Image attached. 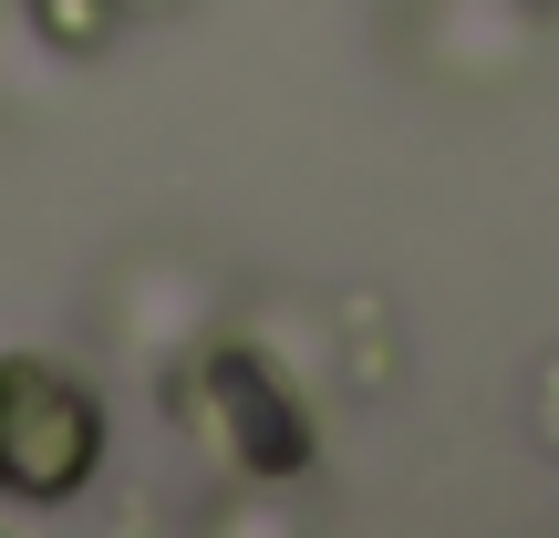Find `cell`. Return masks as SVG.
Masks as SVG:
<instances>
[{
	"label": "cell",
	"instance_id": "cell-1",
	"mask_svg": "<svg viewBox=\"0 0 559 538\" xmlns=\"http://www.w3.org/2000/svg\"><path fill=\"white\" fill-rule=\"evenodd\" d=\"M104 466V394L52 352H0V498L62 507Z\"/></svg>",
	"mask_w": 559,
	"mask_h": 538
},
{
	"label": "cell",
	"instance_id": "cell-2",
	"mask_svg": "<svg viewBox=\"0 0 559 538\" xmlns=\"http://www.w3.org/2000/svg\"><path fill=\"white\" fill-rule=\"evenodd\" d=\"M207 425H218L228 466H239V477H260V487H290V477H311V456H321L300 383L280 373L270 352H249V342L207 352Z\"/></svg>",
	"mask_w": 559,
	"mask_h": 538
},
{
	"label": "cell",
	"instance_id": "cell-3",
	"mask_svg": "<svg viewBox=\"0 0 559 538\" xmlns=\"http://www.w3.org/2000/svg\"><path fill=\"white\" fill-rule=\"evenodd\" d=\"M41 41H62V52H94L104 32H115V0H32Z\"/></svg>",
	"mask_w": 559,
	"mask_h": 538
}]
</instances>
